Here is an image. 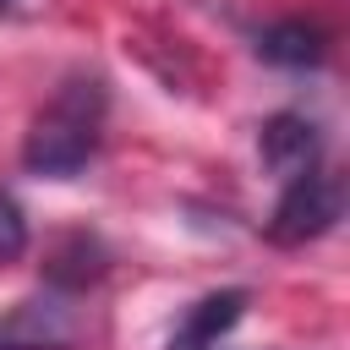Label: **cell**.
I'll return each instance as SVG.
<instances>
[{"instance_id": "obj_1", "label": "cell", "mask_w": 350, "mask_h": 350, "mask_svg": "<svg viewBox=\"0 0 350 350\" xmlns=\"http://www.w3.org/2000/svg\"><path fill=\"white\" fill-rule=\"evenodd\" d=\"M98 126H104V82L71 77L49 98V109L33 120V131L22 142V164L44 180H71L98 153Z\"/></svg>"}, {"instance_id": "obj_2", "label": "cell", "mask_w": 350, "mask_h": 350, "mask_svg": "<svg viewBox=\"0 0 350 350\" xmlns=\"http://www.w3.org/2000/svg\"><path fill=\"white\" fill-rule=\"evenodd\" d=\"M345 213V186L323 170H306L295 180H284V197L273 202V219H268V241L279 246H306L317 235H328Z\"/></svg>"}, {"instance_id": "obj_3", "label": "cell", "mask_w": 350, "mask_h": 350, "mask_svg": "<svg viewBox=\"0 0 350 350\" xmlns=\"http://www.w3.org/2000/svg\"><path fill=\"white\" fill-rule=\"evenodd\" d=\"M77 334H82L77 295L49 290V284L0 312V350H66L77 345Z\"/></svg>"}, {"instance_id": "obj_4", "label": "cell", "mask_w": 350, "mask_h": 350, "mask_svg": "<svg viewBox=\"0 0 350 350\" xmlns=\"http://www.w3.org/2000/svg\"><path fill=\"white\" fill-rule=\"evenodd\" d=\"M257 153H262V164H268L273 175L295 180V175H306V170H317L323 137H317V126H312L306 115L279 109V115L262 120V131H257Z\"/></svg>"}, {"instance_id": "obj_5", "label": "cell", "mask_w": 350, "mask_h": 350, "mask_svg": "<svg viewBox=\"0 0 350 350\" xmlns=\"http://www.w3.org/2000/svg\"><path fill=\"white\" fill-rule=\"evenodd\" d=\"M246 301H252L246 290H213V295H202L197 306H186V317L175 323V334H170L164 350H213V345L241 323Z\"/></svg>"}, {"instance_id": "obj_6", "label": "cell", "mask_w": 350, "mask_h": 350, "mask_svg": "<svg viewBox=\"0 0 350 350\" xmlns=\"http://www.w3.org/2000/svg\"><path fill=\"white\" fill-rule=\"evenodd\" d=\"M104 268H109V252L93 241V235H60L55 246H49V262H44V279H49V290H66V295H77V290H88V284H98L104 279Z\"/></svg>"}, {"instance_id": "obj_7", "label": "cell", "mask_w": 350, "mask_h": 350, "mask_svg": "<svg viewBox=\"0 0 350 350\" xmlns=\"http://www.w3.org/2000/svg\"><path fill=\"white\" fill-rule=\"evenodd\" d=\"M257 55L268 66H284V71H312V66H323L328 44H323V33L312 22H295L290 16V22H273V27L257 33Z\"/></svg>"}, {"instance_id": "obj_8", "label": "cell", "mask_w": 350, "mask_h": 350, "mask_svg": "<svg viewBox=\"0 0 350 350\" xmlns=\"http://www.w3.org/2000/svg\"><path fill=\"white\" fill-rule=\"evenodd\" d=\"M27 252V213H22V202L0 186V262H16Z\"/></svg>"}, {"instance_id": "obj_9", "label": "cell", "mask_w": 350, "mask_h": 350, "mask_svg": "<svg viewBox=\"0 0 350 350\" xmlns=\"http://www.w3.org/2000/svg\"><path fill=\"white\" fill-rule=\"evenodd\" d=\"M11 5H16V0H0V16H5V11H11Z\"/></svg>"}]
</instances>
